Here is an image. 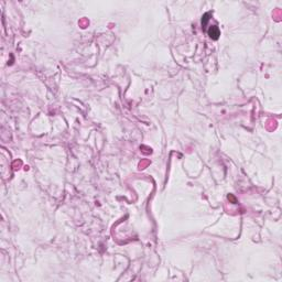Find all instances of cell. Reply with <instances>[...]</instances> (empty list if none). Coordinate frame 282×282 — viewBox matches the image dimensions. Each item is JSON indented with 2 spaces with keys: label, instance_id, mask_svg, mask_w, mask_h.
<instances>
[{
  "label": "cell",
  "instance_id": "obj_1",
  "mask_svg": "<svg viewBox=\"0 0 282 282\" xmlns=\"http://www.w3.org/2000/svg\"><path fill=\"white\" fill-rule=\"evenodd\" d=\"M218 35H219V30L217 27H212L210 30V37L212 39H218Z\"/></svg>",
  "mask_w": 282,
  "mask_h": 282
}]
</instances>
